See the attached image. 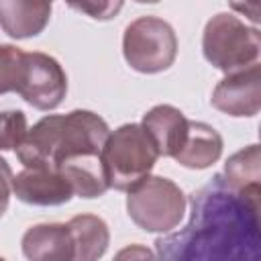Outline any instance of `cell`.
I'll use <instances>...</instances> for the list:
<instances>
[{"mask_svg": "<svg viewBox=\"0 0 261 261\" xmlns=\"http://www.w3.org/2000/svg\"><path fill=\"white\" fill-rule=\"evenodd\" d=\"M112 261H155V253L145 245H128L120 249Z\"/></svg>", "mask_w": 261, "mask_h": 261, "instance_id": "20", "label": "cell"}, {"mask_svg": "<svg viewBox=\"0 0 261 261\" xmlns=\"http://www.w3.org/2000/svg\"><path fill=\"white\" fill-rule=\"evenodd\" d=\"M14 196L31 206H61L73 198L69 181L59 171L24 167L12 175Z\"/></svg>", "mask_w": 261, "mask_h": 261, "instance_id": "9", "label": "cell"}, {"mask_svg": "<svg viewBox=\"0 0 261 261\" xmlns=\"http://www.w3.org/2000/svg\"><path fill=\"white\" fill-rule=\"evenodd\" d=\"M122 55L139 73H159L169 69L177 57V37L173 27L153 14L135 18L124 29Z\"/></svg>", "mask_w": 261, "mask_h": 261, "instance_id": "6", "label": "cell"}, {"mask_svg": "<svg viewBox=\"0 0 261 261\" xmlns=\"http://www.w3.org/2000/svg\"><path fill=\"white\" fill-rule=\"evenodd\" d=\"M0 261H6V259H4V257H0Z\"/></svg>", "mask_w": 261, "mask_h": 261, "instance_id": "21", "label": "cell"}, {"mask_svg": "<svg viewBox=\"0 0 261 261\" xmlns=\"http://www.w3.org/2000/svg\"><path fill=\"white\" fill-rule=\"evenodd\" d=\"M126 194L130 220L147 232H169L186 214V196L181 188L167 177L149 175Z\"/></svg>", "mask_w": 261, "mask_h": 261, "instance_id": "5", "label": "cell"}, {"mask_svg": "<svg viewBox=\"0 0 261 261\" xmlns=\"http://www.w3.org/2000/svg\"><path fill=\"white\" fill-rule=\"evenodd\" d=\"M20 249L29 261H73L75 257L67 222H43L27 228Z\"/></svg>", "mask_w": 261, "mask_h": 261, "instance_id": "10", "label": "cell"}, {"mask_svg": "<svg viewBox=\"0 0 261 261\" xmlns=\"http://www.w3.org/2000/svg\"><path fill=\"white\" fill-rule=\"evenodd\" d=\"M16 94L37 110H55L67 94V75L55 57L24 51Z\"/></svg>", "mask_w": 261, "mask_h": 261, "instance_id": "7", "label": "cell"}, {"mask_svg": "<svg viewBox=\"0 0 261 261\" xmlns=\"http://www.w3.org/2000/svg\"><path fill=\"white\" fill-rule=\"evenodd\" d=\"M261 51V33L247 27L232 12L214 14L202 33L204 59L224 73H232L257 63Z\"/></svg>", "mask_w": 261, "mask_h": 261, "instance_id": "4", "label": "cell"}, {"mask_svg": "<svg viewBox=\"0 0 261 261\" xmlns=\"http://www.w3.org/2000/svg\"><path fill=\"white\" fill-rule=\"evenodd\" d=\"M24 51L14 45H0V94L16 92Z\"/></svg>", "mask_w": 261, "mask_h": 261, "instance_id": "17", "label": "cell"}, {"mask_svg": "<svg viewBox=\"0 0 261 261\" xmlns=\"http://www.w3.org/2000/svg\"><path fill=\"white\" fill-rule=\"evenodd\" d=\"M188 118L171 104H157L143 114L141 126L153 141L159 157H175L188 135Z\"/></svg>", "mask_w": 261, "mask_h": 261, "instance_id": "11", "label": "cell"}, {"mask_svg": "<svg viewBox=\"0 0 261 261\" xmlns=\"http://www.w3.org/2000/svg\"><path fill=\"white\" fill-rule=\"evenodd\" d=\"M222 179L239 194L261 196V151L253 143L232 153L222 169Z\"/></svg>", "mask_w": 261, "mask_h": 261, "instance_id": "15", "label": "cell"}, {"mask_svg": "<svg viewBox=\"0 0 261 261\" xmlns=\"http://www.w3.org/2000/svg\"><path fill=\"white\" fill-rule=\"evenodd\" d=\"M212 106L228 116H255L261 108V65L259 61L226 73L214 88Z\"/></svg>", "mask_w": 261, "mask_h": 261, "instance_id": "8", "label": "cell"}, {"mask_svg": "<svg viewBox=\"0 0 261 261\" xmlns=\"http://www.w3.org/2000/svg\"><path fill=\"white\" fill-rule=\"evenodd\" d=\"M75 257L73 261H98L110 245L108 224L96 214H77L67 220Z\"/></svg>", "mask_w": 261, "mask_h": 261, "instance_id": "14", "label": "cell"}, {"mask_svg": "<svg viewBox=\"0 0 261 261\" xmlns=\"http://www.w3.org/2000/svg\"><path fill=\"white\" fill-rule=\"evenodd\" d=\"M71 8H73V10H82V12L90 14L92 18L108 20V18H112V16L122 8V4H120V2H100V4L86 2V4H71Z\"/></svg>", "mask_w": 261, "mask_h": 261, "instance_id": "18", "label": "cell"}, {"mask_svg": "<svg viewBox=\"0 0 261 261\" xmlns=\"http://www.w3.org/2000/svg\"><path fill=\"white\" fill-rule=\"evenodd\" d=\"M29 133L27 114L22 110L0 112V151H16Z\"/></svg>", "mask_w": 261, "mask_h": 261, "instance_id": "16", "label": "cell"}, {"mask_svg": "<svg viewBox=\"0 0 261 261\" xmlns=\"http://www.w3.org/2000/svg\"><path fill=\"white\" fill-rule=\"evenodd\" d=\"M12 192V169L6 159L0 157V218L4 216Z\"/></svg>", "mask_w": 261, "mask_h": 261, "instance_id": "19", "label": "cell"}, {"mask_svg": "<svg viewBox=\"0 0 261 261\" xmlns=\"http://www.w3.org/2000/svg\"><path fill=\"white\" fill-rule=\"evenodd\" d=\"M222 147V137L214 126L202 120H190L186 141L173 159L188 169H206L220 159Z\"/></svg>", "mask_w": 261, "mask_h": 261, "instance_id": "13", "label": "cell"}, {"mask_svg": "<svg viewBox=\"0 0 261 261\" xmlns=\"http://www.w3.org/2000/svg\"><path fill=\"white\" fill-rule=\"evenodd\" d=\"M51 18V2L0 0V27L12 39H29L43 33Z\"/></svg>", "mask_w": 261, "mask_h": 261, "instance_id": "12", "label": "cell"}, {"mask_svg": "<svg viewBox=\"0 0 261 261\" xmlns=\"http://www.w3.org/2000/svg\"><path fill=\"white\" fill-rule=\"evenodd\" d=\"M110 128L92 110L49 114L33 124L16 149L18 161L29 169L63 171L100 159Z\"/></svg>", "mask_w": 261, "mask_h": 261, "instance_id": "2", "label": "cell"}, {"mask_svg": "<svg viewBox=\"0 0 261 261\" xmlns=\"http://www.w3.org/2000/svg\"><path fill=\"white\" fill-rule=\"evenodd\" d=\"M259 198L216 173L190 196L188 222L155 241V261H261Z\"/></svg>", "mask_w": 261, "mask_h": 261, "instance_id": "1", "label": "cell"}, {"mask_svg": "<svg viewBox=\"0 0 261 261\" xmlns=\"http://www.w3.org/2000/svg\"><path fill=\"white\" fill-rule=\"evenodd\" d=\"M159 153L141 124L128 122L112 130L102 147L100 163L108 188L130 192L149 177Z\"/></svg>", "mask_w": 261, "mask_h": 261, "instance_id": "3", "label": "cell"}]
</instances>
